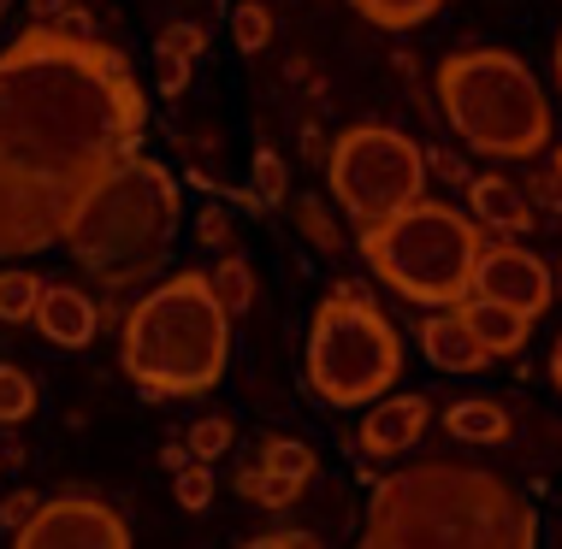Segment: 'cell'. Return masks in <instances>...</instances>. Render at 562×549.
<instances>
[{
    "label": "cell",
    "mask_w": 562,
    "mask_h": 549,
    "mask_svg": "<svg viewBox=\"0 0 562 549\" xmlns=\"http://www.w3.org/2000/svg\"><path fill=\"white\" fill-rule=\"evenodd\" d=\"M143 130L148 95L113 42L30 19L0 48V261L66 242L83 195Z\"/></svg>",
    "instance_id": "6da1fadb"
},
{
    "label": "cell",
    "mask_w": 562,
    "mask_h": 549,
    "mask_svg": "<svg viewBox=\"0 0 562 549\" xmlns=\"http://www.w3.org/2000/svg\"><path fill=\"white\" fill-rule=\"evenodd\" d=\"M356 549H539L533 502L468 461H415L379 479Z\"/></svg>",
    "instance_id": "7a4b0ae2"
},
{
    "label": "cell",
    "mask_w": 562,
    "mask_h": 549,
    "mask_svg": "<svg viewBox=\"0 0 562 549\" xmlns=\"http://www.w3.org/2000/svg\"><path fill=\"white\" fill-rule=\"evenodd\" d=\"M184 225V183L155 155H125L95 190L83 195L78 219L59 249L83 266V278L108 296H143L160 278L172 237Z\"/></svg>",
    "instance_id": "3957f363"
},
{
    "label": "cell",
    "mask_w": 562,
    "mask_h": 549,
    "mask_svg": "<svg viewBox=\"0 0 562 549\" xmlns=\"http://www.w3.org/2000/svg\"><path fill=\"white\" fill-rule=\"evenodd\" d=\"M119 366L143 396H207L232 366V308L214 272H172L131 301L119 325Z\"/></svg>",
    "instance_id": "277c9868"
},
{
    "label": "cell",
    "mask_w": 562,
    "mask_h": 549,
    "mask_svg": "<svg viewBox=\"0 0 562 549\" xmlns=\"http://www.w3.org/2000/svg\"><path fill=\"white\" fill-rule=\"evenodd\" d=\"M445 125L485 160H533L551 148V101L521 54L462 48L438 66Z\"/></svg>",
    "instance_id": "5b68a950"
},
{
    "label": "cell",
    "mask_w": 562,
    "mask_h": 549,
    "mask_svg": "<svg viewBox=\"0 0 562 549\" xmlns=\"http://www.w3.org/2000/svg\"><path fill=\"white\" fill-rule=\"evenodd\" d=\"M361 261L415 308H456L474 289V266L485 249V225L450 202H408L403 213L356 231Z\"/></svg>",
    "instance_id": "8992f818"
},
{
    "label": "cell",
    "mask_w": 562,
    "mask_h": 549,
    "mask_svg": "<svg viewBox=\"0 0 562 549\" xmlns=\"http://www.w3.org/2000/svg\"><path fill=\"white\" fill-rule=\"evenodd\" d=\"M302 373L326 408H368L403 378V338L368 289L331 284V296L314 308Z\"/></svg>",
    "instance_id": "52a82bcc"
},
{
    "label": "cell",
    "mask_w": 562,
    "mask_h": 549,
    "mask_svg": "<svg viewBox=\"0 0 562 549\" xmlns=\"http://www.w3.org/2000/svg\"><path fill=\"white\" fill-rule=\"evenodd\" d=\"M326 183L344 219L356 231H368V225L391 219V213L427 195V148H415V136L391 125H356L331 142Z\"/></svg>",
    "instance_id": "ba28073f"
},
{
    "label": "cell",
    "mask_w": 562,
    "mask_h": 549,
    "mask_svg": "<svg viewBox=\"0 0 562 549\" xmlns=\"http://www.w3.org/2000/svg\"><path fill=\"white\" fill-rule=\"evenodd\" d=\"M12 549H131V526L101 496H48L12 531Z\"/></svg>",
    "instance_id": "9c48e42d"
},
{
    "label": "cell",
    "mask_w": 562,
    "mask_h": 549,
    "mask_svg": "<svg viewBox=\"0 0 562 549\" xmlns=\"http://www.w3.org/2000/svg\"><path fill=\"white\" fill-rule=\"evenodd\" d=\"M468 296H497L521 313H544L557 301V272L539 261L533 249H521V237H504V242H485L480 249V266H474V289Z\"/></svg>",
    "instance_id": "30bf717a"
},
{
    "label": "cell",
    "mask_w": 562,
    "mask_h": 549,
    "mask_svg": "<svg viewBox=\"0 0 562 549\" xmlns=\"http://www.w3.org/2000/svg\"><path fill=\"white\" fill-rule=\"evenodd\" d=\"M432 425V402L427 396H379L368 408V425L356 432V455L368 461H391V455L415 449Z\"/></svg>",
    "instance_id": "8fae6325"
},
{
    "label": "cell",
    "mask_w": 562,
    "mask_h": 549,
    "mask_svg": "<svg viewBox=\"0 0 562 549\" xmlns=\"http://www.w3.org/2000/svg\"><path fill=\"white\" fill-rule=\"evenodd\" d=\"M36 331L54 348H89L101 331V308L83 284H48L36 301Z\"/></svg>",
    "instance_id": "7c38bea8"
},
{
    "label": "cell",
    "mask_w": 562,
    "mask_h": 549,
    "mask_svg": "<svg viewBox=\"0 0 562 549\" xmlns=\"http://www.w3.org/2000/svg\"><path fill=\"white\" fill-rule=\"evenodd\" d=\"M420 355H427L438 373H485L492 355H485V343L468 331V319L456 308H427V325H420Z\"/></svg>",
    "instance_id": "4fadbf2b"
},
{
    "label": "cell",
    "mask_w": 562,
    "mask_h": 549,
    "mask_svg": "<svg viewBox=\"0 0 562 549\" xmlns=\"http://www.w3.org/2000/svg\"><path fill=\"white\" fill-rule=\"evenodd\" d=\"M456 313L468 319V331L485 343V355H492V361L521 355L527 338H533V313L509 308V301H497V296H462V301H456Z\"/></svg>",
    "instance_id": "5bb4252c"
},
{
    "label": "cell",
    "mask_w": 562,
    "mask_h": 549,
    "mask_svg": "<svg viewBox=\"0 0 562 549\" xmlns=\"http://www.w3.org/2000/svg\"><path fill=\"white\" fill-rule=\"evenodd\" d=\"M468 213H474L480 225H492V231H504V237H527L539 225L527 190H521V183H509V178H497V172L468 178Z\"/></svg>",
    "instance_id": "9a60e30c"
},
{
    "label": "cell",
    "mask_w": 562,
    "mask_h": 549,
    "mask_svg": "<svg viewBox=\"0 0 562 549\" xmlns=\"http://www.w3.org/2000/svg\"><path fill=\"white\" fill-rule=\"evenodd\" d=\"M445 432L462 437V444H509V408L492 402V396L456 402L450 414H445Z\"/></svg>",
    "instance_id": "2e32d148"
},
{
    "label": "cell",
    "mask_w": 562,
    "mask_h": 549,
    "mask_svg": "<svg viewBox=\"0 0 562 549\" xmlns=\"http://www.w3.org/2000/svg\"><path fill=\"white\" fill-rule=\"evenodd\" d=\"M42 284L30 266H0V319L7 325H24V319H36V301H42Z\"/></svg>",
    "instance_id": "e0dca14e"
},
{
    "label": "cell",
    "mask_w": 562,
    "mask_h": 549,
    "mask_svg": "<svg viewBox=\"0 0 562 549\" xmlns=\"http://www.w3.org/2000/svg\"><path fill=\"white\" fill-rule=\"evenodd\" d=\"M349 7L379 30H415V24H427L445 0H349Z\"/></svg>",
    "instance_id": "ac0fdd59"
},
{
    "label": "cell",
    "mask_w": 562,
    "mask_h": 549,
    "mask_svg": "<svg viewBox=\"0 0 562 549\" xmlns=\"http://www.w3.org/2000/svg\"><path fill=\"white\" fill-rule=\"evenodd\" d=\"M237 491L249 502H261V508H291V502L302 496V479H284V472H267L261 461H255V467L237 472Z\"/></svg>",
    "instance_id": "d6986e66"
},
{
    "label": "cell",
    "mask_w": 562,
    "mask_h": 549,
    "mask_svg": "<svg viewBox=\"0 0 562 549\" xmlns=\"http://www.w3.org/2000/svg\"><path fill=\"white\" fill-rule=\"evenodd\" d=\"M214 289H220L225 308H232V319L249 313L255 308V266L243 261V254H225V261L214 266Z\"/></svg>",
    "instance_id": "ffe728a7"
},
{
    "label": "cell",
    "mask_w": 562,
    "mask_h": 549,
    "mask_svg": "<svg viewBox=\"0 0 562 549\" xmlns=\"http://www.w3.org/2000/svg\"><path fill=\"white\" fill-rule=\"evenodd\" d=\"M36 414V378L24 366H7L0 361V425H19Z\"/></svg>",
    "instance_id": "44dd1931"
},
{
    "label": "cell",
    "mask_w": 562,
    "mask_h": 549,
    "mask_svg": "<svg viewBox=\"0 0 562 549\" xmlns=\"http://www.w3.org/2000/svg\"><path fill=\"white\" fill-rule=\"evenodd\" d=\"M272 7H261V0H243V7L232 12V36H237V48L243 54H261V48H272Z\"/></svg>",
    "instance_id": "7402d4cb"
},
{
    "label": "cell",
    "mask_w": 562,
    "mask_h": 549,
    "mask_svg": "<svg viewBox=\"0 0 562 549\" xmlns=\"http://www.w3.org/2000/svg\"><path fill=\"white\" fill-rule=\"evenodd\" d=\"M261 467H267V472H284V479H302V484H308V479H314V467H321V461H314V449H308V444H296V437H272V444L261 449Z\"/></svg>",
    "instance_id": "603a6c76"
},
{
    "label": "cell",
    "mask_w": 562,
    "mask_h": 549,
    "mask_svg": "<svg viewBox=\"0 0 562 549\" xmlns=\"http://www.w3.org/2000/svg\"><path fill=\"white\" fill-rule=\"evenodd\" d=\"M296 225H302V237H308L321 254H338L344 249V231H338V219L321 207V195H302V202H296Z\"/></svg>",
    "instance_id": "cb8c5ba5"
},
{
    "label": "cell",
    "mask_w": 562,
    "mask_h": 549,
    "mask_svg": "<svg viewBox=\"0 0 562 549\" xmlns=\"http://www.w3.org/2000/svg\"><path fill=\"white\" fill-rule=\"evenodd\" d=\"M232 437H237V432H232V420H225V414H202V420L184 432V444H190L195 461H220V455L232 449Z\"/></svg>",
    "instance_id": "d4e9b609"
},
{
    "label": "cell",
    "mask_w": 562,
    "mask_h": 549,
    "mask_svg": "<svg viewBox=\"0 0 562 549\" xmlns=\"http://www.w3.org/2000/svg\"><path fill=\"white\" fill-rule=\"evenodd\" d=\"M249 190H255V202H261V207L284 202V195H291V165L272 155V148H261V155H255V178H249Z\"/></svg>",
    "instance_id": "484cf974"
},
{
    "label": "cell",
    "mask_w": 562,
    "mask_h": 549,
    "mask_svg": "<svg viewBox=\"0 0 562 549\" xmlns=\"http://www.w3.org/2000/svg\"><path fill=\"white\" fill-rule=\"evenodd\" d=\"M172 491H178V508H190V514H202L207 502H214V461H190L184 472H172Z\"/></svg>",
    "instance_id": "4316f807"
},
{
    "label": "cell",
    "mask_w": 562,
    "mask_h": 549,
    "mask_svg": "<svg viewBox=\"0 0 562 549\" xmlns=\"http://www.w3.org/2000/svg\"><path fill=\"white\" fill-rule=\"evenodd\" d=\"M155 54L160 59H202L207 54V30L190 24V19L184 24H166L160 36H155Z\"/></svg>",
    "instance_id": "83f0119b"
},
{
    "label": "cell",
    "mask_w": 562,
    "mask_h": 549,
    "mask_svg": "<svg viewBox=\"0 0 562 549\" xmlns=\"http://www.w3.org/2000/svg\"><path fill=\"white\" fill-rule=\"evenodd\" d=\"M195 237H202V249L225 254V249H232V213H225V207H202V219H195Z\"/></svg>",
    "instance_id": "f1b7e54d"
},
{
    "label": "cell",
    "mask_w": 562,
    "mask_h": 549,
    "mask_svg": "<svg viewBox=\"0 0 562 549\" xmlns=\"http://www.w3.org/2000/svg\"><path fill=\"white\" fill-rule=\"evenodd\" d=\"M42 502H36V491H12L7 502H0V531H19L30 514H36Z\"/></svg>",
    "instance_id": "f546056e"
},
{
    "label": "cell",
    "mask_w": 562,
    "mask_h": 549,
    "mask_svg": "<svg viewBox=\"0 0 562 549\" xmlns=\"http://www.w3.org/2000/svg\"><path fill=\"white\" fill-rule=\"evenodd\" d=\"M190 66H195V59H160V89H166V95H184V89H190Z\"/></svg>",
    "instance_id": "4dcf8cb0"
},
{
    "label": "cell",
    "mask_w": 562,
    "mask_h": 549,
    "mask_svg": "<svg viewBox=\"0 0 562 549\" xmlns=\"http://www.w3.org/2000/svg\"><path fill=\"white\" fill-rule=\"evenodd\" d=\"M190 461H195V455H190V444H184V437H178V444H166V449H160V467H166V472H184Z\"/></svg>",
    "instance_id": "1f68e13d"
},
{
    "label": "cell",
    "mask_w": 562,
    "mask_h": 549,
    "mask_svg": "<svg viewBox=\"0 0 562 549\" xmlns=\"http://www.w3.org/2000/svg\"><path fill=\"white\" fill-rule=\"evenodd\" d=\"M302 148H308V160H314V165H321V160L331 155V148H326V136L314 130V125H302Z\"/></svg>",
    "instance_id": "d6a6232c"
},
{
    "label": "cell",
    "mask_w": 562,
    "mask_h": 549,
    "mask_svg": "<svg viewBox=\"0 0 562 549\" xmlns=\"http://www.w3.org/2000/svg\"><path fill=\"white\" fill-rule=\"evenodd\" d=\"M66 7H71V0H30V12H36V19H59Z\"/></svg>",
    "instance_id": "836d02e7"
},
{
    "label": "cell",
    "mask_w": 562,
    "mask_h": 549,
    "mask_svg": "<svg viewBox=\"0 0 562 549\" xmlns=\"http://www.w3.org/2000/svg\"><path fill=\"white\" fill-rule=\"evenodd\" d=\"M284 549H321V538L314 531H284Z\"/></svg>",
    "instance_id": "e575fe53"
},
{
    "label": "cell",
    "mask_w": 562,
    "mask_h": 549,
    "mask_svg": "<svg viewBox=\"0 0 562 549\" xmlns=\"http://www.w3.org/2000/svg\"><path fill=\"white\" fill-rule=\"evenodd\" d=\"M243 549H284V531H267V538H249Z\"/></svg>",
    "instance_id": "d590c367"
},
{
    "label": "cell",
    "mask_w": 562,
    "mask_h": 549,
    "mask_svg": "<svg viewBox=\"0 0 562 549\" xmlns=\"http://www.w3.org/2000/svg\"><path fill=\"white\" fill-rule=\"evenodd\" d=\"M551 385H557V390H562V338H557V343H551Z\"/></svg>",
    "instance_id": "8d00e7d4"
},
{
    "label": "cell",
    "mask_w": 562,
    "mask_h": 549,
    "mask_svg": "<svg viewBox=\"0 0 562 549\" xmlns=\"http://www.w3.org/2000/svg\"><path fill=\"white\" fill-rule=\"evenodd\" d=\"M557 95H562V36H557Z\"/></svg>",
    "instance_id": "74e56055"
},
{
    "label": "cell",
    "mask_w": 562,
    "mask_h": 549,
    "mask_svg": "<svg viewBox=\"0 0 562 549\" xmlns=\"http://www.w3.org/2000/svg\"><path fill=\"white\" fill-rule=\"evenodd\" d=\"M557 301H562V261H557Z\"/></svg>",
    "instance_id": "f35d334b"
},
{
    "label": "cell",
    "mask_w": 562,
    "mask_h": 549,
    "mask_svg": "<svg viewBox=\"0 0 562 549\" xmlns=\"http://www.w3.org/2000/svg\"><path fill=\"white\" fill-rule=\"evenodd\" d=\"M557 178H562V148H557Z\"/></svg>",
    "instance_id": "ab89813d"
},
{
    "label": "cell",
    "mask_w": 562,
    "mask_h": 549,
    "mask_svg": "<svg viewBox=\"0 0 562 549\" xmlns=\"http://www.w3.org/2000/svg\"><path fill=\"white\" fill-rule=\"evenodd\" d=\"M7 7H12V0H0V12H7Z\"/></svg>",
    "instance_id": "60d3db41"
},
{
    "label": "cell",
    "mask_w": 562,
    "mask_h": 549,
    "mask_svg": "<svg viewBox=\"0 0 562 549\" xmlns=\"http://www.w3.org/2000/svg\"><path fill=\"white\" fill-rule=\"evenodd\" d=\"M0 467H7V455H0Z\"/></svg>",
    "instance_id": "b9f144b4"
}]
</instances>
